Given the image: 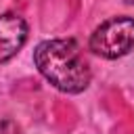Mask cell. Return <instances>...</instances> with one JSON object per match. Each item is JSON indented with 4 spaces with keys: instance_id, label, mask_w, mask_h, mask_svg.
Returning a JSON list of instances; mask_svg holds the SVG:
<instances>
[{
    "instance_id": "obj_1",
    "label": "cell",
    "mask_w": 134,
    "mask_h": 134,
    "mask_svg": "<svg viewBox=\"0 0 134 134\" xmlns=\"http://www.w3.org/2000/svg\"><path fill=\"white\" fill-rule=\"evenodd\" d=\"M38 71L61 92L77 94L90 84V67L75 40H44L34 50Z\"/></svg>"
},
{
    "instance_id": "obj_2",
    "label": "cell",
    "mask_w": 134,
    "mask_h": 134,
    "mask_svg": "<svg viewBox=\"0 0 134 134\" xmlns=\"http://www.w3.org/2000/svg\"><path fill=\"white\" fill-rule=\"evenodd\" d=\"M134 48V19L111 17L90 36V50L103 59H119Z\"/></svg>"
},
{
    "instance_id": "obj_3",
    "label": "cell",
    "mask_w": 134,
    "mask_h": 134,
    "mask_svg": "<svg viewBox=\"0 0 134 134\" xmlns=\"http://www.w3.org/2000/svg\"><path fill=\"white\" fill-rule=\"evenodd\" d=\"M27 42V23L17 13L0 15V63L10 61Z\"/></svg>"
},
{
    "instance_id": "obj_4",
    "label": "cell",
    "mask_w": 134,
    "mask_h": 134,
    "mask_svg": "<svg viewBox=\"0 0 134 134\" xmlns=\"http://www.w3.org/2000/svg\"><path fill=\"white\" fill-rule=\"evenodd\" d=\"M0 134H19V128L13 121H0Z\"/></svg>"
}]
</instances>
